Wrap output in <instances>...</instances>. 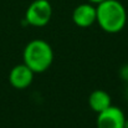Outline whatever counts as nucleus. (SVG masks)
<instances>
[{"label":"nucleus","mask_w":128,"mask_h":128,"mask_svg":"<svg viewBox=\"0 0 128 128\" xmlns=\"http://www.w3.org/2000/svg\"><path fill=\"white\" fill-rule=\"evenodd\" d=\"M52 16V8L47 0H34L26 12H25V21L35 28H42L48 24Z\"/></svg>","instance_id":"3"},{"label":"nucleus","mask_w":128,"mask_h":128,"mask_svg":"<svg viewBox=\"0 0 128 128\" xmlns=\"http://www.w3.org/2000/svg\"><path fill=\"white\" fill-rule=\"evenodd\" d=\"M96 22L100 28L108 32L116 34L123 30L127 22V11L118 0H104L96 6Z\"/></svg>","instance_id":"1"},{"label":"nucleus","mask_w":128,"mask_h":128,"mask_svg":"<svg viewBox=\"0 0 128 128\" xmlns=\"http://www.w3.org/2000/svg\"><path fill=\"white\" fill-rule=\"evenodd\" d=\"M24 64L34 72L41 74L48 70L54 61V51L51 45L45 40H32L28 44L22 52Z\"/></svg>","instance_id":"2"},{"label":"nucleus","mask_w":128,"mask_h":128,"mask_svg":"<svg viewBox=\"0 0 128 128\" xmlns=\"http://www.w3.org/2000/svg\"><path fill=\"white\" fill-rule=\"evenodd\" d=\"M34 72L25 65L20 64L11 68L9 74V82L16 90H25L32 84Z\"/></svg>","instance_id":"5"},{"label":"nucleus","mask_w":128,"mask_h":128,"mask_svg":"<svg viewBox=\"0 0 128 128\" xmlns=\"http://www.w3.org/2000/svg\"><path fill=\"white\" fill-rule=\"evenodd\" d=\"M96 18H97L96 6H93V4H91V2L80 4L78 6L75 8V10L72 12V21L78 28L92 26L96 22Z\"/></svg>","instance_id":"6"},{"label":"nucleus","mask_w":128,"mask_h":128,"mask_svg":"<svg viewBox=\"0 0 128 128\" xmlns=\"http://www.w3.org/2000/svg\"><path fill=\"white\" fill-rule=\"evenodd\" d=\"M121 77L124 81H128V65L122 67V70H121Z\"/></svg>","instance_id":"8"},{"label":"nucleus","mask_w":128,"mask_h":128,"mask_svg":"<svg viewBox=\"0 0 128 128\" xmlns=\"http://www.w3.org/2000/svg\"><path fill=\"white\" fill-rule=\"evenodd\" d=\"M127 94H128V88H127Z\"/></svg>","instance_id":"10"},{"label":"nucleus","mask_w":128,"mask_h":128,"mask_svg":"<svg viewBox=\"0 0 128 128\" xmlns=\"http://www.w3.org/2000/svg\"><path fill=\"white\" fill-rule=\"evenodd\" d=\"M88 104L91 110L98 114L102 111L107 110L110 106H112V100H111V96L106 91L94 90L88 97Z\"/></svg>","instance_id":"7"},{"label":"nucleus","mask_w":128,"mask_h":128,"mask_svg":"<svg viewBox=\"0 0 128 128\" xmlns=\"http://www.w3.org/2000/svg\"><path fill=\"white\" fill-rule=\"evenodd\" d=\"M126 122L127 118L123 111L117 106H110L98 113L96 120L97 128H126Z\"/></svg>","instance_id":"4"},{"label":"nucleus","mask_w":128,"mask_h":128,"mask_svg":"<svg viewBox=\"0 0 128 128\" xmlns=\"http://www.w3.org/2000/svg\"><path fill=\"white\" fill-rule=\"evenodd\" d=\"M91 4H96V5H98V4H101L102 1H104V0H88Z\"/></svg>","instance_id":"9"}]
</instances>
